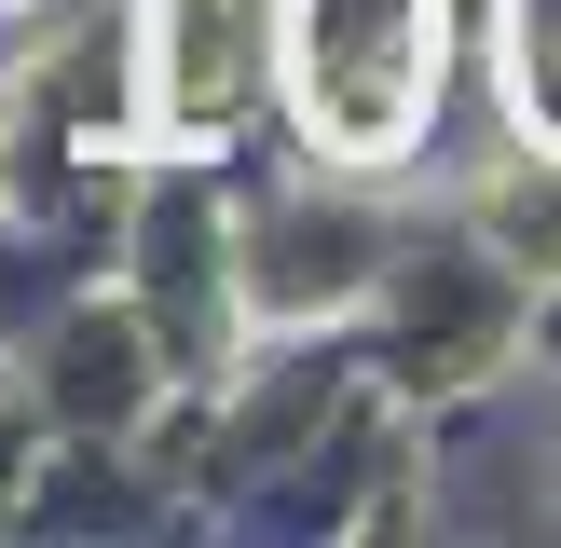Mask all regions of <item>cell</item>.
<instances>
[{
  "mask_svg": "<svg viewBox=\"0 0 561 548\" xmlns=\"http://www.w3.org/2000/svg\"><path fill=\"white\" fill-rule=\"evenodd\" d=\"M288 96L343 164H383L438 96V0H288Z\"/></svg>",
  "mask_w": 561,
  "mask_h": 548,
  "instance_id": "obj_1",
  "label": "cell"
},
{
  "mask_svg": "<svg viewBox=\"0 0 561 548\" xmlns=\"http://www.w3.org/2000/svg\"><path fill=\"white\" fill-rule=\"evenodd\" d=\"M507 110L561 151V0H507Z\"/></svg>",
  "mask_w": 561,
  "mask_h": 548,
  "instance_id": "obj_2",
  "label": "cell"
},
{
  "mask_svg": "<svg viewBox=\"0 0 561 548\" xmlns=\"http://www.w3.org/2000/svg\"><path fill=\"white\" fill-rule=\"evenodd\" d=\"M480 219H493V233L520 247V261H561V192H548V206H535V192H493Z\"/></svg>",
  "mask_w": 561,
  "mask_h": 548,
  "instance_id": "obj_3",
  "label": "cell"
}]
</instances>
